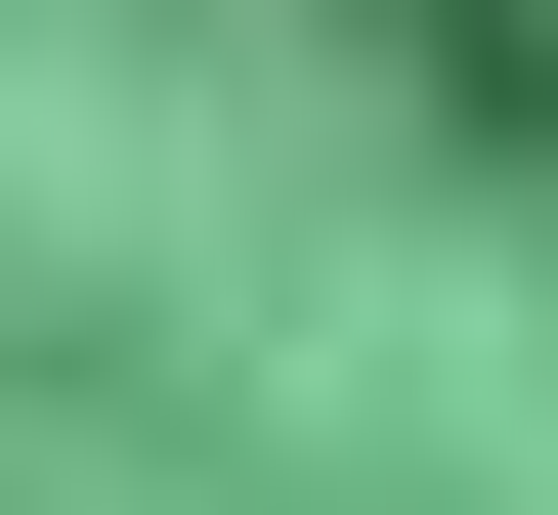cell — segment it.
<instances>
[{
  "instance_id": "1",
  "label": "cell",
  "mask_w": 558,
  "mask_h": 515,
  "mask_svg": "<svg viewBox=\"0 0 558 515\" xmlns=\"http://www.w3.org/2000/svg\"><path fill=\"white\" fill-rule=\"evenodd\" d=\"M344 44H429L473 130H558V0H344Z\"/></svg>"
}]
</instances>
